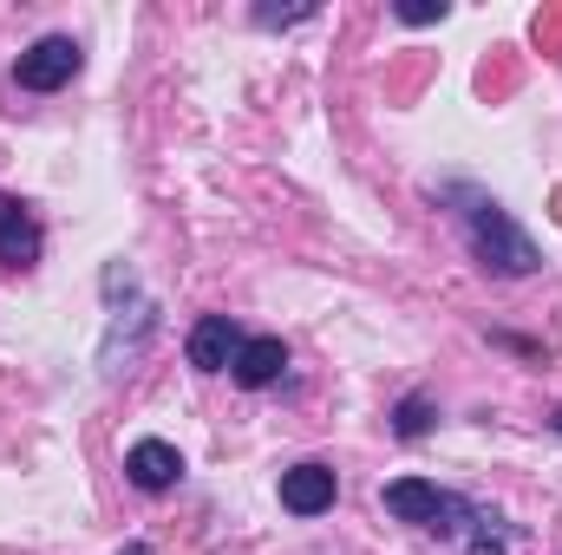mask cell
Segmentation results:
<instances>
[{"mask_svg": "<svg viewBox=\"0 0 562 555\" xmlns=\"http://www.w3.org/2000/svg\"><path fill=\"white\" fill-rule=\"evenodd\" d=\"M236 353H243V327H236L229 314H203V320L190 327V366H196V373H229Z\"/></svg>", "mask_w": 562, "mask_h": 555, "instance_id": "cell-4", "label": "cell"}, {"mask_svg": "<svg viewBox=\"0 0 562 555\" xmlns=\"http://www.w3.org/2000/svg\"><path fill=\"white\" fill-rule=\"evenodd\" d=\"M425 424H431V406H425V399H400L393 431H400V438H425Z\"/></svg>", "mask_w": 562, "mask_h": 555, "instance_id": "cell-9", "label": "cell"}, {"mask_svg": "<svg viewBox=\"0 0 562 555\" xmlns=\"http://www.w3.org/2000/svg\"><path fill=\"white\" fill-rule=\"evenodd\" d=\"M72 72H79V39H66V33H46L13 59V79L26 92H59V86H72Z\"/></svg>", "mask_w": 562, "mask_h": 555, "instance_id": "cell-3", "label": "cell"}, {"mask_svg": "<svg viewBox=\"0 0 562 555\" xmlns=\"http://www.w3.org/2000/svg\"><path fill=\"white\" fill-rule=\"evenodd\" d=\"M0 262H7V269H33V262H40V223H33V209L13 203V196H0Z\"/></svg>", "mask_w": 562, "mask_h": 555, "instance_id": "cell-7", "label": "cell"}, {"mask_svg": "<svg viewBox=\"0 0 562 555\" xmlns=\"http://www.w3.org/2000/svg\"><path fill=\"white\" fill-rule=\"evenodd\" d=\"M334 497H340V477H334L327 464H294V471H281V510L321 517V510H334Z\"/></svg>", "mask_w": 562, "mask_h": 555, "instance_id": "cell-5", "label": "cell"}, {"mask_svg": "<svg viewBox=\"0 0 562 555\" xmlns=\"http://www.w3.org/2000/svg\"><path fill=\"white\" fill-rule=\"evenodd\" d=\"M281 366H288V347H281L276 333H256V340H243V353H236V366H229V380L236 386H249V393H262V386H276Z\"/></svg>", "mask_w": 562, "mask_h": 555, "instance_id": "cell-8", "label": "cell"}, {"mask_svg": "<svg viewBox=\"0 0 562 555\" xmlns=\"http://www.w3.org/2000/svg\"><path fill=\"white\" fill-rule=\"evenodd\" d=\"M464 229H471V256H477L491 275L517 281V275H537V269H543L530 229H524L504 203H471V209H464Z\"/></svg>", "mask_w": 562, "mask_h": 555, "instance_id": "cell-1", "label": "cell"}, {"mask_svg": "<svg viewBox=\"0 0 562 555\" xmlns=\"http://www.w3.org/2000/svg\"><path fill=\"white\" fill-rule=\"evenodd\" d=\"M262 26H294V20H314V7H256Z\"/></svg>", "mask_w": 562, "mask_h": 555, "instance_id": "cell-12", "label": "cell"}, {"mask_svg": "<svg viewBox=\"0 0 562 555\" xmlns=\"http://www.w3.org/2000/svg\"><path fill=\"white\" fill-rule=\"evenodd\" d=\"M557 431H562V412H557Z\"/></svg>", "mask_w": 562, "mask_h": 555, "instance_id": "cell-13", "label": "cell"}, {"mask_svg": "<svg viewBox=\"0 0 562 555\" xmlns=\"http://www.w3.org/2000/svg\"><path fill=\"white\" fill-rule=\"evenodd\" d=\"M400 20L406 26H431V20H445V0H400Z\"/></svg>", "mask_w": 562, "mask_h": 555, "instance_id": "cell-11", "label": "cell"}, {"mask_svg": "<svg viewBox=\"0 0 562 555\" xmlns=\"http://www.w3.org/2000/svg\"><path fill=\"white\" fill-rule=\"evenodd\" d=\"M125 477L138 484V490H170L177 477H183V451L177 444H164V438H138L132 451H125Z\"/></svg>", "mask_w": 562, "mask_h": 555, "instance_id": "cell-6", "label": "cell"}, {"mask_svg": "<svg viewBox=\"0 0 562 555\" xmlns=\"http://www.w3.org/2000/svg\"><path fill=\"white\" fill-rule=\"evenodd\" d=\"M491 523H497V517H484V510H477V536H471V555H504V550H510V536H504V530H491Z\"/></svg>", "mask_w": 562, "mask_h": 555, "instance_id": "cell-10", "label": "cell"}, {"mask_svg": "<svg viewBox=\"0 0 562 555\" xmlns=\"http://www.w3.org/2000/svg\"><path fill=\"white\" fill-rule=\"evenodd\" d=\"M386 510H393L400 523L431 530V536H464V530L477 523V510H471L464 497H451V490H438V484H425V477H400V484H386Z\"/></svg>", "mask_w": 562, "mask_h": 555, "instance_id": "cell-2", "label": "cell"}]
</instances>
